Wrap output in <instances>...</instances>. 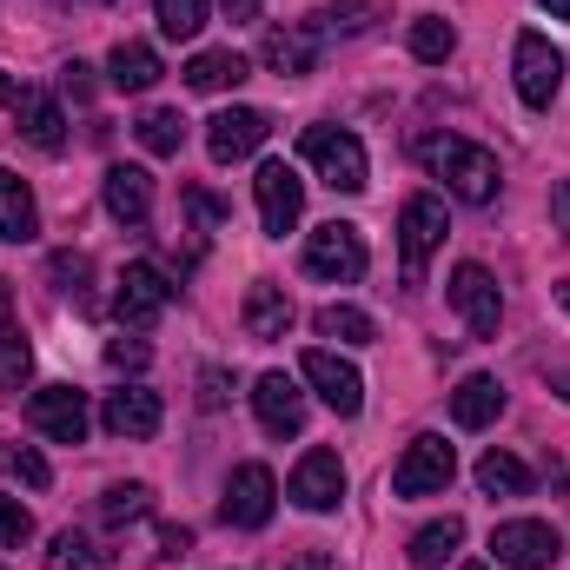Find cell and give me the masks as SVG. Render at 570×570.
<instances>
[{"mask_svg":"<svg viewBox=\"0 0 570 570\" xmlns=\"http://www.w3.org/2000/svg\"><path fill=\"white\" fill-rule=\"evenodd\" d=\"M253 67H246V53H233V47H206V53H193L186 60V87L193 94H226V87H239Z\"/></svg>","mask_w":570,"mask_h":570,"instance_id":"obj_21","label":"cell"},{"mask_svg":"<svg viewBox=\"0 0 570 570\" xmlns=\"http://www.w3.org/2000/svg\"><path fill=\"white\" fill-rule=\"evenodd\" d=\"M27 419H33L40 438H53V444H80L87 438V399L73 385H40L27 399Z\"/></svg>","mask_w":570,"mask_h":570,"instance_id":"obj_12","label":"cell"},{"mask_svg":"<svg viewBox=\"0 0 570 570\" xmlns=\"http://www.w3.org/2000/svg\"><path fill=\"white\" fill-rule=\"evenodd\" d=\"M186 551H193V531H186V524H166V531H159V551H153V558H166V564H179Z\"/></svg>","mask_w":570,"mask_h":570,"instance_id":"obj_41","label":"cell"},{"mask_svg":"<svg viewBox=\"0 0 570 570\" xmlns=\"http://www.w3.org/2000/svg\"><path fill=\"white\" fill-rule=\"evenodd\" d=\"M146 511H153V491L146 484H114L100 498V524H140Z\"/></svg>","mask_w":570,"mask_h":570,"instance_id":"obj_31","label":"cell"},{"mask_svg":"<svg viewBox=\"0 0 570 570\" xmlns=\"http://www.w3.org/2000/svg\"><path fill=\"white\" fill-rule=\"evenodd\" d=\"M478 484H484L491 498H524V491H531V471H524L511 451H484V458H478Z\"/></svg>","mask_w":570,"mask_h":570,"instance_id":"obj_28","label":"cell"},{"mask_svg":"<svg viewBox=\"0 0 570 570\" xmlns=\"http://www.w3.org/2000/svg\"><path fill=\"white\" fill-rule=\"evenodd\" d=\"M159 7V33L166 40H193L206 27V0H153Z\"/></svg>","mask_w":570,"mask_h":570,"instance_id":"obj_33","label":"cell"},{"mask_svg":"<svg viewBox=\"0 0 570 570\" xmlns=\"http://www.w3.org/2000/svg\"><path fill=\"white\" fill-rule=\"evenodd\" d=\"M458 544H464V524H458V518H438V524H425V531L412 538V564L419 570H444Z\"/></svg>","mask_w":570,"mask_h":570,"instance_id":"obj_26","label":"cell"},{"mask_svg":"<svg viewBox=\"0 0 570 570\" xmlns=\"http://www.w3.org/2000/svg\"><path fill=\"white\" fill-rule=\"evenodd\" d=\"M298 372L318 385V399H325L338 419H358V405H365V379H358V365H345L338 352H305Z\"/></svg>","mask_w":570,"mask_h":570,"instance_id":"obj_14","label":"cell"},{"mask_svg":"<svg viewBox=\"0 0 570 570\" xmlns=\"http://www.w3.org/2000/svg\"><path fill=\"white\" fill-rule=\"evenodd\" d=\"M464 570H484V564H464Z\"/></svg>","mask_w":570,"mask_h":570,"instance_id":"obj_49","label":"cell"},{"mask_svg":"<svg viewBox=\"0 0 570 570\" xmlns=\"http://www.w3.org/2000/svg\"><path fill=\"white\" fill-rule=\"evenodd\" d=\"M558 87H564V53L544 33H518V94H524V107L544 114L558 100Z\"/></svg>","mask_w":570,"mask_h":570,"instance_id":"obj_8","label":"cell"},{"mask_svg":"<svg viewBox=\"0 0 570 570\" xmlns=\"http://www.w3.org/2000/svg\"><path fill=\"white\" fill-rule=\"evenodd\" d=\"M27 372H33V352H27V338L7 325V332H0V392H7V399H20Z\"/></svg>","mask_w":570,"mask_h":570,"instance_id":"obj_32","label":"cell"},{"mask_svg":"<svg viewBox=\"0 0 570 570\" xmlns=\"http://www.w3.org/2000/svg\"><path fill=\"white\" fill-rule=\"evenodd\" d=\"M140 146L146 153H159V159H173V153L186 146V120H179L173 107H153V114L140 120Z\"/></svg>","mask_w":570,"mask_h":570,"instance_id":"obj_29","label":"cell"},{"mask_svg":"<svg viewBox=\"0 0 570 570\" xmlns=\"http://www.w3.org/2000/svg\"><path fill=\"white\" fill-rule=\"evenodd\" d=\"M498 412H504V385H498V379H484V372H478V379H464V385L451 392V419H458L464 431L498 425Z\"/></svg>","mask_w":570,"mask_h":570,"instance_id":"obj_23","label":"cell"},{"mask_svg":"<svg viewBox=\"0 0 570 570\" xmlns=\"http://www.w3.org/2000/svg\"><path fill=\"white\" fill-rule=\"evenodd\" d=\"M298 153L325 173L332 193H365V179H372L365 146H358V134H345V127H305L298 134Z\"/></svg>","mask_w":570,"mask_h":570,"instance_id":"obj_2","label":"cell"},{"mask_svg":"<svg viewBox=\"0 0 570 570\" xmlns=\"http://www.w3.org/2000/svg\"><path fill=\"white\" fill-rule=\"evenodd\" d=\"M558 305H564V312H570V279H564V285H558Z\"/></svg>","mask_w":570,"mask_h":570,"instance_id":"obj_48","label":"cell"},{"mask_svg":"<svg viewBox=\"0 0 570 570\" xmlns=\"http://www.w3.org/2000/svg\"><path fill=\"white\" fill-rule=\"evenodd\" d=\"M451 478H458V451H451L438 431L412 438V444H405V458L392 464V491H399V498H438Z\"/></svg>","mask_w":570,"mask_h":570,"instance_id":"obj_4","label":"cell"},{"mask_svg":"<svg viewBox=\"0 0 570 570\" xmlns=\"http://www.w3.org/2000/svg\"><path fill=\"white\" fill-rule=\"evenodd\" d=\"M159 392H146V385H120V392H107V412H100V425L114 431V438H153L159 431Z\"/></svg>","mask_w":570,"mask_h":570,"instance_id":"obj_18","label":"cell"},{"mask_svg":"<svg viewBox=\"0 0 570 570\" xmlns=\"http://www.w3.org/2000/svg\"><path fill=\"white\" fill-rule=\"evenodd\" d=\"M285 570H338V564H332V551H298Z\"/></svg>","mask_w":570,"mask_h":570,"instance_id":"obj_44","label":"cell"},{"mask_svg":"<svg viewBox=\"0 0 570 570\" xmlns=\"http://www.w3.org/2000/svg\"><path fill=\"white\" fill-rule=\"evenodd\" d=\"M226 399H233V379H226L219 365H206V372H199V405H206V412H219Z\"/></svg>","mask_w":570,"mask_h":570,"instance_id":"obj_40","label":"cell"},{"mask_svg":"<svg viewBox=\"0 0 570 570\" xmlns=\"http://www.w3.org/2000/svg\"><path fill=\"white\" fill-rule=\"evenodd\" d=\"M312 325H318V338H338V345H372L379 338L372 312H358V305H325Z\"/></svg>","mask_w":570,"mask_h":570,"instance_id":"obj_27","label":"cell"},{"mask_svg":"<svg viewBox=\"0 0 570 570\" xmlns=\"http://www.w3.org/2000/svg\"><path fill=\"white\" fill-rule=\"evenodd\" d=\"M318 40H325V27H318V13L312 20H292V27H273L266 33V67L273 73H312L318 67Z\"/></svg>","mask_w":570,"mask_h":570,"instance_id":"obj_17","label":"cell"},{"mask_svg":"<svg viewBox=\"0 0 570 570\" xmlns=\"http://www.w3.org/2000/svg\"><path fill=\"white\" fill-rule=\"evenodd\" d=\"M226 7H233V20H253L259 13V0H226Z\"/></svg>","mask_w":570,"mask_h":570,"instance_id":"obj_46","label":"cell"},{"mask_svg":"<svg viewBox=\"0 0 570 570\" xmlns=\"http://www.w3.org/2000/svg\"><path fill=\"white\" fill-rule=\"evenodd\" d=\"M60 87H67L73 100H87V94H94V67H80V60H73V67L60 73Z\"/></svg>","mask_w":570,"mask_h":570,"instance_id":"obj_42","label":"cell"},{"mask_svg":"<svg viewBox=\"0 0 570 570\" xmlns=\"http://www.w3.org/2000/svg\"><path fill=\"white\" fill-rule=\"evenodd\" d=\"M166 305H173V285H166L159 266H127L120 273V292H114V318L120 325H153Z\"/></svg>","mask_w":570,"mask_h":570,"instance_id":"obj_15","label":"cell"},{"mask_svg":"<svg viewBox=\"0 0 570 570\" xmlns=\"http://www.w3.org/2000/svg\"><path fill=\"white\" fill-rule=\"evenodd\" d=\"M451 305L464 312V325H471V338H498V318H504V292H498V279L484 273V266H458L451 273Z\"/></svg>","mask_w":570,"mask_h":570,"instance_id":"obj_11","label":"cell"},{"mask_svg":"<svg viewBox=\"0 0 570 570\" xmlns=\"http://www.w3.org/2000/svg\"><path fill=\"white\" fill-rule=\"evenodd\" d=\"M246 338H259V345H273V338H285L292 332V298H285V285L259 279L253 292H246Z\"/></svg>","mask_w":570,"mask_h":570,"instance_id":"obj_20","label":"cell"},{"mask_svg":"<svg viewBox=\"0 0 570 570\" xmlns=\"http://www.w3.org/2000/svg\"><path fill=\"white\" fill-rule=\"evenodd\" d=\"M253 193H259V219H266V233L285 239V233L298 226V213H305V179H298L285 159H266L259 179H253Z\"/></svg>","mask_w":570,"mask_h":570,"instance_id":"obj_10","label":"cell"},{"mask_svg":"<svg viewBox=\"0 0 570 570\" xmlns=\"http://www.w3.org/2000/svg\"><path fill=\"white\" fill-rule=\"evenodd\" d=\"M7 464H13V478H20V484H33V491H47V484H53V471H47V458H40L33 444H20Z\"/></svg>","mask_w":570,"mask_h":570,"instance_id":"obj_38","label":"cell"},{"mask_svg":"<svg viewBox=\"0 0 570 570\" xmlns=\"http://www.w3.org/2000/svg\"><path fill=\"white\" fill-rule=\"evenodd\" d=\"M47 564H53V570H94V564H100V551H94L80 531H60V538H53V551H47Z\"/></svg>","mask_w":570,"mask_h":570,"instance_id":"obj_35","label":"cell"},{"mask_svg":"<svg viewBox=\"0 0 570 570\" xmlns=\"http://www.w3.org/2000/svg\"><path fill=\"white\" fill-rule=\"evenodd\" d=\"M0 570H7V564H0Z\"/></svg>","mask_w":570,"mask_h":570,"instance_id":"obj_50","label":"cell"},{"mask_svg":"<svg viewBox=\"0 0 570 570\" xmlns=\"http://www.w3.org/2000/svg\"><path fill=\"white\" fill-rule=\"evenodd\" d=\"M372 13H379V0H332V7L318 13V27H325V33H365Z\"/></svg>","mask_w":570,"mask_h":570,"instance_id":"obj_34","label":"cell"},{"mask_svg":"<svg viewBox=\"0 0 570 570\" xmlns=\"http://www.w3.org/2000/svg\"><path fill=\"white\" fill-rule=\"evenodd\" d=\"M107 213L120 226H146L153 219V173L146 166H107Z\"/></svg>","mask_w":570,"mask_h":570,"instance_id":"obj_19","label":"cell"},{"mask_svg":"<svg viewBox=\"0 0 570 570\" xmlns=\"http://www.w3.org/2000/svg\"><path fill=\"white\" fill-rule=\"evenodd\" d=\"M266 134H273V120H266L259 107H226V114H213V120H206V153H213L219 166H233V159L259 153Z\"/></svg>","mask_w":570,"mask_h":570,"instance_id":"obj_13","label":"cell"},{"mask_svg":"<svg viewBox=\"0 0 570 570\" xmlns=\"http://www.w3.org/2000/svg\"><path fill=\"white\" fill-rule=\"evenodd\" d=\"M451 47H458V33H451V20H438V13H419L412 20V53L438 67V60H451Z\"/></svg>","mask_w":570,"mask_h":570,"instance_id":"obj_30","label":"cell"},{"mask_svg":"<svg viewBox=\"0 0 570 570\" xmlns=\"http://www.w3.org/2000/svg\"><path fill=\"white\" fill-rule=\"evenodd\" d=\"M0 107H20V87H13V73H0Z\"/></svg>","mask_w":570,"mask_h":570,"instance_id":"obj_45","label":"cell"},{"mask_svg":"<svg viewBox=\"0 0 570 570\" xmlns=\"http://www.w3.org/2000/svg\"><path fill=\"white\" fill-rule=\"evenodd\" d=\"M285 498H292L298 511H332V504L345 498V464H338V451H325V444H312V451L298 458V471H292V484H285Z\"/></svg>","mask_w":570,"mask_h":570,"instance_id":"obj_9","label":"cell"},{"mask_svg":"<svg viewBox=\"0 0 570 570\" xmlns=\"http://www.w3.org/2000/svg\"><path fill=\"white\" fill-rule=\"evenodd\" d=\"M419 159H425L458 199H471V206H491V199H498V179H504V173H498V153L458 140V134H425V140H419Z\"/></svg>","mask_w":570,"mask_h":570,"instance_id":"obj_1","label":"cell"},{"mask_svg":"<svg viewBox=\"0 0 570 570\" xmlns=\"http://www.w3.org/2000/svg\"><path fill=\"white\" fill-rule=\"evenodd\" d=\"M273 504H279V484H273V471H266V464H239V471L226 478L219 518H226L233 531H259V524H273Z\"/></svg>","mask_w":570,"mask_h":570,"instance_id":"obj_7","label":"cell"},{"mask_svg":"<svg viewBox=\"0 0 570 570\" xmlns=\"http://www.w3.org/2000/svg\"><path fill=\"white\" fill-rule=\"evenodd\" d=\"M444 246V199L431 193H412L399 206V259H405V285H425L431 253Z\"/></svg>","mask_w":570,"mask_h":570,"instance_id":"obj_3","label":"cell"},{"mask_svg":"<svg viewBox=\"0 0 570 570\" xmlns=\"http://www.w3.org/2000/svg\"><path fill=\"white\" fill-rule=\"evenodd\" d=\"M491 558L504 570H551L564 558V538L551 524H538V518H511V524L491 531Z\"/></svg>","mask_w":570,"mask_h":570,"instance_id":"obj_6","label":"cell"},{"mask_svg":"<svg viewBox=\"0 0 570 570\" xmlns=\"http://www.w3.org/2000/svg\"><path fill=\"white\" fill-rule=\"evenodd\" d=\"M146 358H153L146 338H114V345H107V365H114V372H146Z\"/></svg>","mask_w":570,"mask_h":570,"instance_id":"obj_39","label":"cell"},{"mask_svg":"<svg viewBox=\"0 0 570 570\" xmlns=\"http://www.w3.org/2000/svg\"><path fill=\"white\" fill-rule=\"evenodd\" d=\"M305 273H312V279H332V285L365 279V239H358V226H345V219L318 226V233L305 239Z\"/></svg>","mask_w":570,"mask_h":570,"instance_id":"obj_5","label":"cell"},{"mask_svg":"<svg viewBox=\"0 0 570 570\" xmlns=\"http://www.w3.org/2000/svg\"><path fill=\"white\" fill-rule=\"evenodd\" d=\"M159 73H166V67H159V53H153L146 40H120V47H114V60H107V80H114L120 94H146Z\"/></svg>","mask_w":570,"mask_h":570,"instance_id":"obj_25","label":"cell"},{"mask_svg":"<svg viewBox=\"0 0 570 570\" xmlns=\"http://www.w3.org/2000/svg\"><path fill=\"white\" fill-rule=\"evenodd\" d=\"M27 538H33V518H27V504L0 491V544H27Z\"/></svg>","mask_w":570,"mask_h":570,"instance_id":"obj_37","label":"cell"},{"mask_svg":"<svg viewBox=\"0 0 570 570\" xmlns=\"http://www.w3.org/2000/svg\"><path fill=\"white\" fill-rule=\"evenodd\" d=\"M33 233H40V206L27 193V179L20 173H0V239L7 246H27Z\"/></svg>","mask_w":570,"mask_h":570,"instance_id":"obj_22","label":"cell"},{"mask_svg":"<svg viewBox=\"0 0 570 570\" xmlns=\"http://www.w3.org/2000/svg\"><path fill=\"white\" fill-rule=\"evenodd\" d=\"M551 219H558V233L570 239V179H558V186H551Z\"/></svg>","mask_w":570,"mask_h":570,"instance_id":"obj_43","label":"cell"},{"mask_svg":"<svg viewBox=\"0 0 570 570\" xmlns=\"http://www.w3.org/2000/svg\"><path fill=\"white\" fill-rule=\"evenodd\" d=\"M53 279H60V292L87 298V279H94V259H87V253H53Z\"/></svg>","mask_w":570,"mask_h":570,"instance_id":"obj_36","label":"cell"},{"mask_svg":"<svg viewBox=\"0 0 570 570\" xmlns=\"http://www.w3.org/2000/svg\"><path fill=\"white\" fill-rule=\"evenodd\" d=\"M20 134L27 146H40V153H60L67 146V114H60V100H47V94H20Z\"/></svg>","mask_w":570,"mask_h":570,"instance_id":"obj_24","label":"cell"},{"mask_svg":"<svg viewBox=\"0 0 570 570\" xmlns=\"http://www.w3.org/2000/svg\"><path fill=\"white\" fill-rule=\"evenodd\" d=\"M253 412H259V425L273 431V438H298V431H305V392H298V379L266 372V379L253 385Z\"/></svg>","mask_w":570,"mask_h":570,"instance_id":"obj_16","label":"cell"},{"mask_svg":"<svg viewBox=\"0 0 570 570\" xmlns=\"http://www.w3.org/2000/svg\"><path fill=\"white\" fill-rule=\"evenodd\" d=\"M538 7H544L551 20H570V0H538Z\"/></svg>","mask_w":570,"mask_h":570,"instance_id":"obj_47","label":"cell"}]
</instances>
